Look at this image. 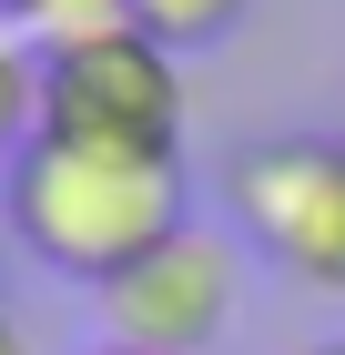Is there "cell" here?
<instances>
[{"instance_id": "cell-2", "label": "cell", "mask_w": 345, "mask_h": 355, "mask_svg": "<svg viewBox=\"0 0 345 355\" xmlns=\"http://www.w3.org/2000/svg\"><path fill=\"white\" fill-rule=\"evenodd\" d=\"M224 203L294 284L345 295V132H274L224 163Z\"/></svg>"}, {"instance_id": "cell-9", "label": "cell", "mask_w": 345, "mask_h": 355, "mask_svg": "<svg viewBox=\"0 0 345 355\" xmlns=\"http://www.w3.org/2000/svg\"><path fill=\"white\" fill-rule=\"evenodd\" d=\"M294 355H345V335H325V345H294Z\"/></svg>"}, {"instance_id": "cell-7", "label": "cell", "mask_w": 345, "mask_h": 355, "mask_svg": "<svg viewBox=\"0 0 345 355\" xmlns=\"http://www.w3.org/2000/svg\"><path fill=\"white\" fill-rule=\"evenodd\" d=\"M133 0H10V31L31 51H61V41H92V31H122Z\"/></svg>"}, {"instance_id": "cell-5", "label": "cell", "mask_w": 345, "mask_h": 355, "mask_svg": "<svg viewBox=\"0 0 345 355\" xmlns=\"http://www.w3.org/2000/svg\"><path fill=\"white\" fill-rule=\"evenodd\" d=\"M41 142V51L0 21V173Z\"/></svg>"}, {"instance_id": "cell-3", "label": "cell", "mask_w": 345, "mask_h": 355, "mask_svg": "<svg viewBox=\"0 0 345 355\" xmlns=\"http://www.w3.org/2000/svg\"><path fill=\"white\" fill-rule=\"evenodd\" d=\"M41 132L51 142H122V153H183V71L133 21L41 51Z\"/></svg>"}, {"instance_id": "cell-8", "label": "cell", "mask_w": 345, "mask_h": 355, "mask_svg": "<svg viewBox=\"0 0 345 355\" xmlns=\"http://www.w3.org/2000/svg\"><path fill=\"white\" fill-rule=\"evenodd\" d=\"M0 355H31V335L10 325V304H0Z\"/></svg>"}, {"instance_id": "cell-10", "label": "cell", "mask_w": 345, "mask_h": 355, "mask_svg": "<svg viewBox=\"0 0 345 355\" xmlns=\"http://www.w3.org/2000/svg\"><path fill=\"white\" fill-rule=\"evenodd\" d=\"M92 355H142V345H92Z\"/></svg>"}, {"instance_id": "cell-1", "label": "cell", "mask_w": 345, "mask_h": 355, "mask_svg": "<svg viewBox=\"0 0 345 355\" xmlns=\"http://www.w3.org/2000/svg\"><path fill=\"white\" fill-rule=\"evenodd\" d=\"M0 214L31 244V264L71 274L102 295L112 274H133L153 244L193 223V173L183 153H122V142H31L0 173Z\"/></svg>"}, {"instance_id": "cell-6", "label": "cell", "mask_w": 345, "mask_h": 355, "mask_svg": "<svg viewBox=\"0 0 345 355\" xmlns=\"http://www.w3.org/2000/svg\"><path fill=\"white\" fill-rule=\"evenodd\" d=\"M244 10H254V0H133V31L183 61V51H203V41H224V31H244Z\"/></svg>"}, {"instance_id": "cell-4", "label": "cell", "mask_w": 345, "mask_h": 355, "mask_svg": "<svg viewBox=\"0 0 345 355\" xmlns=\"http://www.w3.org/2000/svg\"><path fill=\"white\" fill-rule=\"evenodd\" d=\"M102 345H142V355H203L213 335L244 315V244L183 223L173 244H153L133 274H112L102 295Z\"/></svg>"}, {"instance_id": "cell-11", "label": "cell", "mask_w": 345, "mask_h": 355, "mask_svg": "<svg viewBox=\"0 0 345 355\" xmlns=\"http://www.w3.org/2000/svg\"><path fill=\"white\" fill-rule=\"evenodd\" d=\"M0 21H10V0H0Z\"/></svg>"}]
</instances>
